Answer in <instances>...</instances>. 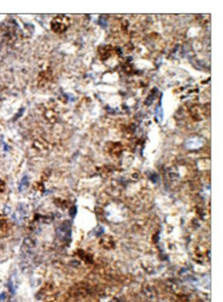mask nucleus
<instances>
[{
	"mask_svg": "<svg viewBox=\"0 0 223 302\" xmlns=\"http://www.w3.org/2000/svg\"><path fill=\"white\" fill-rule=\"evenodd\" d=\"M29 186V179L27 176H24L20 183V191H24L25 189H27V187Z\"/></svg>",
	"mask_w": 223,
	"mask_h": 302,
	"instance_id": "3",
	"label": "nucleus"
},
{
	"mask_svg": "<svg viewBox=\"0 0 223 302\" xmlns=\"http://www.w3.org/2000/svg\"><path fill=\"white\" fill-rule=\"evenodd\" d=\"M4 189H5V183L4 181L0 179V192L4 191Z\"/></svg>",
	"mask_w": 223,
	"mask_h": 302,
	"instance_id": "4",
	"label": "nucleus"
},
{
	"mask_svg": "<svg viewBox=\"0 0 223 302\" xmlns=\"http://www.w3.org/2000/svg\"><path fill=\"white\" fill-rule=\"evenodd\" d=\"M44 116H45V118L48 120L50 122H55L57 120V113L55 112L54 110H48L45 112V114H44Z\"/></svg>",
	"mask_w": 223,
	"mask_h": 302,
	"instance_id": "2",
	"label": "nucleus"
},
{
	"mask_svg": "<svg viewBox=\"0 0 223 302\" xmlns=\"http://www.w3.org/2000/svg\"><path fill=\"white\" fill-rule=\"evenodd\" d=\"M5 226V221L4 220H0V228H3Z\"/></svg>",
	"mask_w": 223,
	"mask_h": 302,
	"instance_id": "5",
	"label": "nucleus"
},
{
	"mask_svg": "<svg viewBox=\"0 0 223 302\" xmlns=\"http://www.w3.org/2000/svg\"><path fill=\"white\" fill-rule=\"evenodd\" d=\"M4 298H5L4 293H3V295H0V299H4Z\"/></svg>",
	"mask_w": 223,
	"mask_h": 302,
	"instance_id": "6",
	"label": "nucleus"
},
{
	"mask_svg": "<svg viewBox=\"0 0 223 302\" xmlns=\"http://www.w3.org/2000/svg\"><path fill=\"white\" fill-rule=\"evenodd\" d=\"M70 25V20L69 17H66V15H57L54 20L50 23V27H52V30L55 33H64L68 29Z\"/></svg>",
	"mask_w": 223,
	"mask_h": 302,
	"instance_id": "1",
	"label": "nucleus"
}]
</instances>
